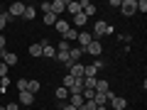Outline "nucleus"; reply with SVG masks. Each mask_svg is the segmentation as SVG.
Masks as SVG:
<instances>
[{
	"mask_svg": "<svg viewBox=\"0 0 147 110\" xmlns=\"http://www.w3.org/2000/svg\"><path fill=\"white\" fill-rule=\"evenodd\" d=\"M103 34H113V27H110L108 22L100 20V22H96V27H93V32H91V37L100 42V37H103Z\"/></svg>",
	"mask_w": 147,
	"mask_h": 110,
	"instance_id": "f257e3e1",
	"label": "nucleus"
},
{
	"mask_svg": "<svg viewBox=\"0 0 147 110\" xmlns=\"http://www.w3.org/2000/svg\"><path fill=\"white\" fill-rule=\"evenodd\" d=\"M100 68H103V61H98V59H96L93 64H88V66H84V78H96Z\"/></svg>",
	"mask_w": 147,
	"mask_h": 110,
	"instance_id": "f03ea898",
	"label": "nucleus"
},
{
	"mask_svg": "<svg viewBox=\"0 0 147 110\" xmlns=\"http://www.w3.org/2000/svg\"><path fill=\"white\" fill-rule=\"evenodd\" d=\"M64 66L69 68V76H74V78H84V64L81 61H69V64H64Z\"/></svg>",
	"mask_w": 147,
	"mask_h": 110,
	"instance_id": "7ed1b4c3",
	"label": "nucleus"
},
{
	"mask_svg": "<svg viewBox=\"0 0 147 110\" xmlns=\"http://www.w3.org/2000/svg\"><path fill=\"white\" fill-rule=\"evenodd\" d=\"M120 10H123V15H125V17H132L137 12V0H123V3H120Z\"/></svg>",
	"mask_w": 147,
	"mask_h": 110,
	"instance_id": "20e7f679",
	"label": "nucleus"
},
{
	"mask_svg": "<svg viewBox=\"0 0 147 110\" xmlns=\"http://www.w3.org/2000/svg\"><path fill=\"white\" fill-rule=\"evenodd\" d=\"M49 12H52V15H64V12H66V3H64V0H54V3H49Z\"/></svg>",
	"mask_w": 147,
	"mask_h": 110,
	"instance_id": "39448f33",
	"label": "nucleus"
},
{
	"mask_svg": "<svg viewBox=\"0 0 147 110\" xmlns=\"http://www.w3.org/2000/svg\"><path fill=\"white\" fill-rule=\"evenodd\" d=\"M84 52H88V54H91V56H100V54H103V44H100V42H98V39H93V42H91V44H88V47H86V49H84Z\"/></svg>",
	"mask_w": 147,
	"mask_h": 110,
	"instance_id": "423d86ee",
	"label": "nucleus"
},
{
	"mask_svg": "<svg viewBox=\"0 0 147 110\" xmlns=\"http://www.w3.org/2000/svg\"><path fill=\"white\" fill-rule=\"evenodd\" d=\"M22 12H25V3H12L10 10H7V15L15 20V17H22Z\"/></svg>",
	"mask_w": 147,
	"mask_h": 110,
	"instance_id": "0eeeda50",
	"label": "nucleus"
},
{
	"mask_svg": "<svg viewBox=\"0 0 147 110\" xmlns=\"http://www.w3.org/2000/svg\"><path fill=\"white\" fill-rule=\"evenodd\" d=\"M76 39H79V44H81V52H84V49L88 47L91 42H93V37H91V32H86V30H84V32H79V37H76Z\"/></svg>",
	"mask_w": 147,
	"mask_h": 110,
	"instance_id": "6e6552de",
	"label": "nucleus"
},
{
	"mask_svg": "<svg viewBox=\"0 0 147 110\" xmlns=\"http://www.w3.org/2000/svg\"><path fill=\"white\" fill-rule=\"evenodd\" d=\"M0 56H3V64L5 66H15L17 64V54H12V52H0Z\"/></svg>",
	"mask_w": 147,
	"mask_h": 110,
	"instance_id": "1a4fd4ad",
	"label": "nucleus"
},
{
	"mask_svg": "<svg viewBox=\"0 0 147 110\" xmlns=\"http://www.w3.org/2000/svg\"><path fill=\"white\" fill-rule=\"evenodd\" d=\"M96 10H98V7H96L93 3H88V0H84V3H81V12H84L86 17H91V15H96Z\"/></svg>",
	"mask_w": 147,
	"mask_h": 110,
	"instance_id": "9d476101",
	"label": "nucleus"
},
{
	"mask_svg": "<svg viewBox=\"0 0 147 110\" xmlns=\"http://www.w3.org/2000/svg\"><path fill=\"white\" fill-rule=\"evenodd\" d=\"M39 44H42V54H44V56H49V59H54V56H57V49H54L52 44L47 42V39H44V42H39Z\"/></svg>",
	"mask_w": 147,
	"mask_h": 110,
	"instance_id": "9b49d317",
	"label": "nucleus"
},
{
	"mask_svg": "<svg viewBox=\"0 0 147 110\" xmlns=\"http://www.w3.org/2000/svg\"><path fill=\"white\" fill-rule=\"evenodd\" d=\"M108 91H110V83H108V81H105V78H96V93H108Z\"/></svg>",
	"mask_w": 147,
	"mask_h": 110,
	"instance_id": "f8f14e48",
	"label": "nucleus"
},
{
	"mask_svg": "<svg viewBox=\"0 0 147 110\" xmlns=\"http://www.w3.org/2000/svg\"><path fill=\"white\" fill-rule=\"evenodd\" d=\"M74 93H84V78H74L71 88H69V95H74Z\"/></svg>",
	"mask_w": 147,
	"mask_h": 110,
	"instance_id": "ddd939ff",
	"label": "nucleus"
},
{
	"mask_svg": "<svg viewBox=\"0 0 147 110\" xmlns=\"http://www.w3.org/2000/svg\"><path fill=\"white\" fill-rule=\"evenodd\" d=\"M34 103V95L30 91H20V105H32Z\"/></svg>",
	"mask_w": 147,
	"mask_h": 110,
	"instance_id": "4468645a",
	"label": "nucleus"
},
{
	"mask_svg": "<svg viewBox=\"0 0 147 110\" xmlns=\"http://www.w3.org/2000/svg\"><path fill=\"white\" fill-rule=\"evenodd\" d=\"M110 105H113L115 110H125V108H127V100H125V98H120V95H115V98L110 100Z\"/></svg>",
	"mask_w": 147,
	"mask_h": 110,
	"instance_id": "2eb2a0df",
	"label": "nucleus"
},
{
	"mask_svg": "<svg viewBox=\"0 0 147 110\" xmlns=\"http://www.w3.org/2000/svg\"><path fill=\"white\" fill-rule=\"evenodd\" d=\"M66 12H71V15H79V12H81V3H76V0H69V3H66Z\"/></svg>",
	"mask_w": 147,
	"mask_h": 110,
	"instance_id": "dca6fc26",
	"label": "nucleus"
},
{
	"mask_svg": "<svg viewBox=\"0 0 147 110\" xmlns=\"http://www.w3.org/2000/svg\"><path fill=\"white\" fill-rule=\"evenodd\" d=\"M81 54H84V52H81V47H71V49H69V61L76 64L81 59Z\"/></svg>",
	"mask_w": 147,
	"mask_h": 110,
	"instance_id": "f3484780",
	"label": "nucleus"
},
{
	"mask_svg": "<svg viewBox=\"0 0 147 110\" xmlns=\"http://www.w3.org/2000/svg\"><path fill=\"white\" fill-rule=\"evenodd\" d=\"M69 27H71V25H69V22L64 20V17H59V20H57V25H54V30H57V32H61V37H64V32H66Z\"/></svg>",
	"mask_w": 147,
	"mask_h": 110,
	"instance_id": "a211bd4d",
	"label": "nucleus"
},
{
	"mask_svg": "<svg viewBox=\"0 0 147 110\" xmlns=\"http://www.w3.org/2000/svg\"><path fill=\"white\" fill-rule=\"evenodd\" d=\"M66 103H69V105H74V108H79V105L84 103V95H81V93H74V95H69Z\"/></svg>",
	"mask_w": 147,
	"mask_h": 110,
	"instance_id": "6ab92c4d",
	"label": "nucleus"
},
{
	"mask_svg": "<svg viewBox=\"0 0 147 110\" xmlns=\"http://www.w3.org/2000/svg\"><path fill=\"white\" fill-rule=\"evenodd\" d=\"M86 22H88V17H86L84 12H79V15H74V27H86Z\"/></svg>",
	"mask_w": 147,
	"mask_h": 110,
	"instance_id": "aec40b11",
	"label": "nucleus"
},
{
	"mask_svg": "<svg viewBox=\"0 0 147 110\" xmlns=\"http://www.w3.org/2000/svg\"><path fill=\"white\" fill-rule=\"evenodd\" d=\"M76 37H79V32L74 30V27H69V30H66V32H64V42H69V44H71V42H74V39H76Z\"/></svg>",
	"mask_w": 147,
	"mask_h": 110,
	"instance_id": "412c9836",
	"label": "nucleus"
},
{
	"mask_svg": "<svg viewBox=\"0 0 147 110\" xmlns=\"http://www.w3.org/2000/svg\"><path fill=\"white\" fill-rule=\"evenodd\" d=\"M22 17H25V20H34L37 17V10L32 5H25V12H22Z\"/></svg>",
	"mask_w": 147,
	"mask_h": 110,
	"instance_id": "4be33fe9",
	"label": "nucleus"
},
{
	"mask_svg": "<svg viewBox=\"0 0 147 110\" xmlns=\"http://www.w3.org/2000/svg\"><path fill=\"white\" fill-rule=\"evenodd\" d=\"M39 88H42V83H39V81H34V78H32V81H27V91H30L32 95H34Z\"/></svg>",
	"mask_w": 147,
	"mask_h": 110,
	"instance_id": "5701e85b",
	"label": "nucleus"
},
{
	"mask_svg": "<svg viewBox=\"0 0 147 110\" xmlns=\"http://www.w3.org/2000/svg\"><path fill=\"white\" fill-rule=\"evenodd\" d=\"M54 95H57L59 100H64V103H66V100H69V91L64 88V86H59V88H57V93H54Z\"/></svg>",
	"mask_w": 147,
	"mask_h": 110,
	"instance_id": "b1692460",
	"label": "nucleus"
},
{
	"mask_svg": "<svg viewBox=\"0 0 147 110\" xmlns=\"http://www.w3.org/2000/svg\"><path fill=\"white\" fill-rule=\"evenodd\" d=\"M30 56H42V44H39V42H37V44H32V47H30Z\"/></svg>",
	"mask_w": 147,
	"mask_h": 110,
	"instance_id": "393cba45",
	"label": "nucleus"
},
{
	"mask_svg": "<svg viewBox=\"0 0 147 110\" xmlns=\"http://www.w3.org/2000/svg\"><path fill=\"white\" fill-rule=\"evenodd\" d=\"M57 20H59L57 15H52V12H44V25H49V27H54V25H57Z\"/></svg>",
	"mask_w": 147,
	"mask_h": 110,
	"instance_id": "a878e982",
	"label": "nucleus"
},
{
	"mask_svg": "<svg viewBox=\"0 0 147 110\" xmlns=\"http://www.w3.org/2000/svg\"><path fill=\"white\" fill-rule=\"evenodd\" d=\"M10 20H12V17L7 15V12H0V32L5 30V25H7V22H10Z\"/></svg>",
	"mask_w": 147,
	"mask_h": 110,
	"instance_id": "bb28decb",
	"label": "nucleus"
},
{
	"mask_svg": "<svg viewBox=\"0 0 147 110\" xmlns=\"http://www.w3.org/2000/svg\"><path fill=\"white\" fill-rule=\"evenodd\" d=\"M76 110H96V103H93V100H84Z\"/></svg>",
	"mask_w": 147,
	"mask_h": 110,
	"instance_id": "cd10ccee",
	"label": "nucleus"
},
{
	"mask_svg": "<svg viewBox=\"0 0 147 110\" xmlns=\"http://www.w3.org/2000/svg\"><path fill=\"white\" fill-rule=\"evenodd\" d=\"M57 61H61V64H69V52H57Z\"/></svg>",
	"mask_w": 147,
	"mask_h": 110,
	"instance_id": "c85d7f7f",
	"label": "nucleus"
},
{
	"mask_svg": "<svg viewBox=\"0 0 147 110\" xmlns=\"http://www.w3.org/2000/svg\"><path fill=\"white\" fill-rule=\"evenodd\" d=\"M7 86H10V78H7V76H5V78H0V91H3V93L7 91Z\"/></svg>",
	"mask_w": 147,
	"mask_h": 110,
	"instance_id": "c756f323",
	"label": "nucleus"
},
{
	"mask_svg": "<svg viewBox=\"0 0 147 110\" xmlns=\"http://www.w3.org/2000/svg\"><path fill=\"white\" fill-rule=\"evenodd\" d=\"M71 83H74V76H69V73H66V76H64V88H71Z\"/></svg>",
	"mask_w": 147,
	"mask_h": 110,
	"instance_id": "7c9ffc66",
	"label": "nucleus"
},
{
	"mask_svg": "<svg viewBox=\"0 0 147 110\" xmlns=\"http://www.w3.org/2000/svg\"><path fill=\"white\" fill-rule=\"evenodd\" d=\"M137 10H140V12H147V0H137Z\"/></svg>",
	"mask_w": 147,
	"mask_h": 110,
	"instance_id": "2f4dec72",
	"label": "nucleus"
},
{
	"mask_svg": "<svg viewBox=\"0 0 147 110\" xmlns=\"http://www.w3.org/2000/svg\"><path fill=\"white\" fill-rule=\"evenodd\" d=\"M5 76H7V66L0 61V78H5Z\"/></svg>",
	"mask_w": 147,
	"mask_h": 110,
	"instance_id": "473e14b6",
	"label": "nucleus"
},
{
	"mask_svg": "<svg viewBox=\"0 0 147 110\" xmlns=\"http://www.w3.org/2000/svg\"><path fill=\"white\" fill-rule=\"evenodd\" d=\"M120 42H125V44H130V42H132V34H120Z\"/></svg>",
	"mask_w": 147,
	"mask_h": 110,
	"instance_id": "72a5a7b5",
	"label": "nucleus"
},
{
	"mask_svg": "<svg viewBox=\"0 0 147 110\" xmlns=\"http://www.w3.org/2000/svg\"><path fill=\"white\" fill-rule=\"evenodd\" d=\"M17 88H20V91H27V81L20 78V81H17Z\"/></svg>",
	"mask_w": 147,
	"mask_h": 110,
	"instance_id": "f704fd0d",
	"label": "nucleus"
},
{
	"mask_svg": "<svg viewBox=\"0 0 147 110\" xmlns=\"http://www.w3.org/2000/svg\"><path fill=\"white\" fill-rule=\"evenodd\" d=\"M0 52H5V34L0 32Z\"/></svg>",
	"mask_w": 147,
	"mask_h": 110,
	"instance_id": "c9c22d12",
	"label": "nucleus"
},
{
	"mask_svg": "<svg viewBox=\"0 0 147 110\" xmlns=\"http://www.w3.org/2000/svg\"><path fill=\"white\" fill-rule=\"evenodd\" d=\"M5 110H20V103H10V105H5Z\"/></svg>",
	"mask_w": 147,
	"mask_h": 110,
	"instance_id": "e433bc0d",
	"label": "nucleus"
},
{
	"mask_svg": "<svg viewBox=\"0 0 147 110\" xmlns=\"http://www.w3.org/2000/svg\"><path fill=\"white\" fill-rule=\"evenodd\" d=\"M61 110H76V108H74V105H69V103H64V105H61Z\"/></svg>",
	"mask_w": 147,
	"mask_h": 110,
	"instance_id": "4c0bfd02",
	"label": "nucleus"
},
{
	"mask_svg": "<svg viewBox=\"0 0 147 110\" xmlns=\"http://www.w3.org/2000/svg\"><path fill=\"white\" fill-rule=\"evenodd\" d=\"M0 110H5V105H0Z\"/></svg>",
	"mask_w": 147,
	"mask_h": 110,
	"instance_id": "58836bf2",
	"label": "nucleus"
},
{
	"mask_svg": "<svg viewBox=\"0 0 147 110\" xmlns=\"http://www.w3.org/2000/svg\"><path fill=\"white\" fill-rule=\"evenodd\" d=\"M0 12H3V5H0Z\"/></svg>",
	"mask_w": 147,
	"mask_h": 110,
	"instance_id": "ea45409f",
	"label": "nucleus"
}]
</instances>
